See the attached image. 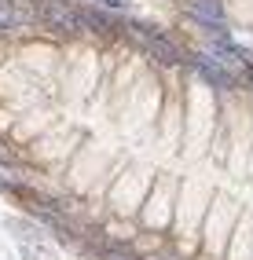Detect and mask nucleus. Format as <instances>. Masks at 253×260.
Listing matches in <instances>:
<instances>
[{"label": "nucleus", "mask_w": 253, "mask_h": 260, "mask_svg": "<svg viewBox=\"0 0 253 260\" xmlns=\"http://www.w3.org/2000/svg\"><path fill=\"white\" fill-rule=\"evenodd\" d=\"M129 26V33H132V37H136L147 51H150V55H154L158 62H169V66H183V62H187L191 55H187V51H183L176 41H169L165 37V33L162 29H154V26H150V22H125Z\"/></svg>", "instance_id": "obj_1"}, {"label": "nucleus", "mask_w": 253, "mask_h": 260, "mask_svg": "<svg viewBox=\"0 0 253 260\" xmlns=\"http://www.w3.org/2000/svg\"><path fill=\"white\" fill-rule=\"evenodd\" d=\"M33 8H37L41 22L48 29H59V33H81L88 26V15L81 8H74L70 0H33Z\"/></svg>", "instance_id": "obj_2"}, {"label": "nucleus", "mask_w": 253, "mask_h": 260, "mask_svg": "<svg viewBox=\"0 0 253 260\" xmlns=\"http://www.w3.org/2000/svg\"><path fill=\"white\" fill-rule=\"evenodd\" d=\"M187 66H195V70L206 77L209 84H216V88H231V84H235V74H231L216 55H191Z\"/></svg>", "instance_id": "obj_3"}, {"label": "nucleus", "mask_w": 253, "mask_h": 260, "mask_svg": "<svg viewBox=\"0 0 253 260\" xmlns=\"http://www.w3.org/2000/svg\"><path fill=\"white\" fill-rule=\"evenodd\" d=\"M183 8H187V15L198 19L202 26L224 29V8H220V0H183Z\"/></svg>", "instance_id": "obj_4"}, {"label": "nucleus", "mask_w": 253, "mask_h": 260, "mask_svg": "<svg viewBox=\"0 0 253 260\" xmlns=\"http://www.w3.org/2000/svg\"><path fill=\"white\" fill-rule=\"evenodd\" d=\"M26 22H29V8L22 0H0V33L22 29Z\"/></svg>", "instance_id": "obj_5"}, {"label": "nucleus", "mask_w": 253, "mask_h": 260, "mask_svg": "<svg viewBox=\"0 0 253 260\" xmlns=\"http://www.w3.org/2000/svg\"><path fill=\"white\" fill-rule=\"evenodd\" d=\"M0 187H8V190H22V187H26V180H22V176H19L15 169L0 165Z\"/></svg>", "instance_id": "obj_6"}, {"label": "nucleus", "mask_w": 253, "mask_h": 260, "mask_svg": "<svg viewBox=\"0 0 253 260\" xmlns=\"http://www.w3.org/2000/svg\"><path fill=\"white\" fill-rule=\"evenodd\" d=\"M103 260H140L132 249H125V246H107L103 249Z\"/></svg>", "instance_id": "obj_7"}, {"label": "nucleus", "mask_w": 253, "mask_h": 260, "mask_svg": "<svg viewBox=\"0 0 253 260\" xmlns=\"http://www.w3.org/2000/svg\"><path fill=\"white\" fill-rule=\"evenodd\" d=\"M99 4H107V8H129V0H99Z\"/></svg>", "instance_id": "obj_8"}]
</instances>
